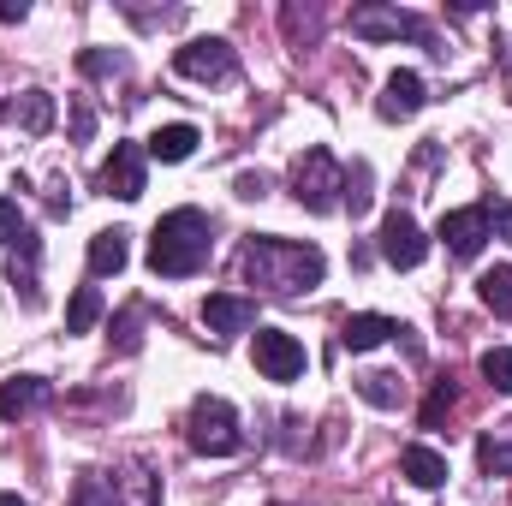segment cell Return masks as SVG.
I'll return each instance as SVG.
<instances>
[{"mask_svg":"<svg viewBox=\"0 0 512 506\" xmlns=\"http://www.w3.org/2000/svg\"><path fill=\"white\" fill-rule=\"evenodd\" d=\"M239 268H245V286H256V292H268V298H298V292H316V286H322L328 256L316 251V245H304V239L256 233L251 245H245V256H239Z\"/></svg>","mask_w":512,"mask_h":506,"instance_id":"obj_1","label":"cell"},{"mask_svg":"<svg viewBox=\"0 0 512 506\" xmlns=\"http://www.w3.org/2000/svg\"><path fill=\"white\" fill-rule=\"evenodd\" d=\"M209 251H215V227H209L203 209H173V215H161L155 233H149V268H155L161 280L197 274V268L209 262Z\"/></svg>","mask_w":512,"mask_h":506,"instance_id":"obj_2","label":"cell"},{"mask_svg":"<svg viewBox=\"0 0 512 506\" xmlns=\"http://www.w3.org/2000/svg\"><path fill=\"white\" fill-rule=\"evenodd\" d=\"M185 441H191V453H203V459H233V453L245 447L239 411H233L221 393H203V399H191V417H185Z\"/></svg>","mask_w":512,"mask_h":506,"instance_id":"obj_3","label":"cell"},{"mask_svg":"<svg viewBox=\"0 0 512 506\" xmlns=\"http://www.w3.org/2000/svg\"><path fill=\"white\" fill-rule=\"evenodd\" d=\"M292 197H298V209H310V215H334L340 197H346V167H340L328 149H304V155L292 161Z\"/></svg>","mask_w":512,"mask_h":506,"instance_id":"obj_4","label":"cell"},{"mask_svg":"<svg viewBox=\"0 0 512 506\" xmlns=\"http://www.w3.org/2000/svg\"><path fill=\"white\" fill-rule=\"evenodd\" d=\"M173 72L191 78V84H221V78L239 72V54H233V42H221V36H197V42L173 48Z\"/></svg>","mask_w":512,"mask_h":506,"instance_id":"obj_5","label":"cell"},{"mask_svg":"<svg viewBox=\"0 0 512 506\" xmlns=\"http://www.w3.org/2000/svg\"><path fill=\"white\" fill-rule=\"evenodd\" d=\"M352 36H364V42H399V36L429 42V24H423L417 12H405V6L364 0V6H352Z\"/></svg>","mask_w":512,"mask_h":506,"instance_id":"obj_6","label":"cell"},{"mask_svg":"<svg viewBox=\"0 0 512 506\" xmlns=\"http://www.w3.org/2000/svg\"><path fill=\"white\" fill-rule=\"evenodd\" d=\"M96 191H102V197H120V203H137V197L149 191V155H143L137 143H114V155H108L102 173H96Z\"/></svg>","mask_w":512,"mask_h":506,"instance_id":"obj_7","label":"cell"},{"mask_svg":"<svg viewBox=\"0 0 512 506\" xmlns=\"http://www.w3.org/2000/svg\"><path fill=\"white\" fill-rule=\"evenodd\" d=\"M435 239L447 245V256H459V262L483 256V245H489V203L447 209V215H441V227H435Z\"/></svg>","mask_w":512,"mask_h":506,"instance_id":"obj_8","label":"cell"},{"mask_svg":"<svg viewBox=\"0 0 512 506\" xmlns=\"http://www.w3.org/2000/svg\"><path fill=\"white\" fill-rule=\"evenodd\" d=\"M376 251H382V262H393V268H417V262L429 256V239H423V227H417L405 209H387L382 233H376Z\"/></svg>","mask_w":512,"mask_h":506,"instance_id":"obj_9","label":"cell"},{"mask_svg":"<svg viewBox=\"0 0 512 506\" xmlns=\"http://www.w3.org/2000/svg\"><path fill=\"white\" fill-rule=\"evenodd\" d=\"M304 346H298V334H286V328H256V370L268 381H298L304 376Z\"/></svg>","mask_w":512,"mask_h":506,"instance_id":"obj_10","label":"cell"},{"mask_svg":"<svg viewBox=\"0 0 512 506\" xmlns=\"http://www.w3.org/2000/svg\"><path fill=\"white\" fill-rule=\"evenodd\" d=\"M203 328L215 340H233V334H251L256 328V304L239 298V292H209L203 298Z\"/></svg>","mask_w":512,"mask_h":506,"instance_id":"obj_11","label":"cell"},{"mask_svg":"<svg viewBox=\"0 0 512 506\" xmlns=\"http://www.w3.org/2000/svg\"><path fill=\"white\" fill-rule=\"evenodd\" d=\"M36 268H42V239H36V233H18V239H12V256H6V280H12V292L24 298V310L42 304V280H36Z\"/></svg>","mask_w":512,"mask_h":506,"instance_id":"obj_12","label":"cell"},{"mask_svg":"<svg viewBox=\"0 0 512 506\" xmlns=\"http://www.w3.org/2000/svg\"><path fill=\"white\" fill-rule=\"evenodd\" d=\"M423 102H429L423 78H417V72H393V78L382 84V96H376V114H382L387 126H399V120H417Z\"/></svg>","mask_w":512,"mask_h":506,"instance_id":"obj_13","label":"cell"},{"mask_svg":"<svg viewBox=\"0 0 512 506\" xmlns=\"http://www.w3.org/2000/svg\"><path fill=\"white\" fill-rule=\"evenodd\" d=\"M393 334H399V322H393V316H376V310L340 322V346H346V352H376V346H387Z\"/></svg>","mask_w":512,"mask_h":506,"instance_id":"obj_14","label":"cell"},{"mask_svg":"<svg viewBox=\"0 0 512 506\" xmlns=\"http://www.w3.org/2000/svg\"><path fill=\"white\" fill-rule=\"evenodd\" d=\"M42 405H48V381L42 376L0 381V417H6V423H18V417H30V411H42Z\"/></svg>","mask_w":512,"mask_h":506,"instance_id":"obj_15","label":"cell"},{"mask_svg":"<svg viewBox=\"0 0 512 506\" xmlns=\"http://www.w3.org/2000/svg\"><path fill=\"white\" fill-rule=\"evenodd\" d=\"M399 471H405V483H417V489H441V483H447V459H441L435 447H423V441H411V447L399 453Z\"/></svg>","mask_w":512,"mask_h":506,"instance_id":"obj_16","label":"cell"},{"mask_svg":"<svg viewBox=\"0 0 512 506\" xmlns=\"http://www.w3.org/2000/svg\"><path fill=\"white\" fill-rule=\"evenodd\" d=\"M126 483H131V477H114V471H90V477H78V489H72V506H131V501H126Z\"/></svg>","mask_w":512,"mask_h":506,"instance_id":"obj_17","label":"cell"},{"mask_svg":"<svg viewBox=\"0 0 512 506\" xmlns=\"http://www.w3.org/2000/svg\"><path fill=\"white\" fill-rule=\"evenodd\" d=\"M197 143H203L197 126H185V120H179V126L155 131V137L143 143V155H155V161H167V167H173V161H191V155H197Z\"/></svg>","mask_w":512,"mask_h":506,"instance_id":"obj_18","label":"cell"},{"mask_svg":"<svg viewBox=\"0 0 512 506\" xmlns=\"http://www.w3.org/2000/svg\"><path fill=\"white\" fill-rule=\"evenodd\" d=\"M126 239H131V233H120V227H108V233H96V239H90V274H96V280H108V274H120V268H126V256H131Z\"/></svg>","mask_w":512,"mask_h":506,"instance_id":"obj_19","label":"cell"},{"mask_svg":"<svg viewBox=\"0 0 512 506\" xmlns=\"http://www.w3.org/2000/svg\"><path fill=\"white\" fill-rule=\"evenodd\" d=\"M0 120H12V126H24V131H48V126H54V96L24 90L18 102H6V108H0Z\"/></svg>","mask_w":512,"mask_h":506,"instance_id":"obj_20","label":"cell"},{"mask_svg":"<svg viewBox=\"0 0 512 506\" xmlns=\"http://www.w3.org/2000/svg\"><path fill=\"white\" fill-rule=\"evenodd\" d=\"M477 298L495 310V316H507L512 322V262H501V268H489L483 280H477Z\"/></svg>","mask_w":512,"mask_h":506,"instance_id":"obj_21","label":"cell"},{"mask_svg":"<svg viewBox=\"0 0 512 506\" xmlns=\"http://www.w3.org/2000/svg\"><path fill=\"white\" fill-rule=\"evenodd\" d=\"M102 322V292L96 286H78L72 304H66V334H90Z\"/></svg>","mask_w":512,"mask_h":506,"instance_id":"obj_22","label":"cell"},{"mask_svg":"<svg viewBox=\"0 0 512 506\" xmlns=\"http://www.w3.org/2000/svg\"><path fill=\"white\" fill-rule=\"evenodd\" d=\"M477 471H483V477H512V441L483 435V441H477Z\"/></svg>","mask_w":512,"mask_h":506,"instance_id":"obj_23","label":"cell"},{"mask_svg":"<svg viewBox=\"0 0 512 506\" xmlns=\"http://www.w3.org/2000/svg\"><path fill=\"white\" fill-rule=\"evenodd\" d=\"M358 399H370L376 411H393V405H399V376H387V370L358 376Z\"/></svg>","mask_w":512,"mask_h":506,"instance_id":"obj_24","label":"cell"},{"mask_svg":"<svg viewBox=\"0 0 512 506\" xmlns=\"http://www.w3.org/2000/svg\"><path fill=\"white\" fill-rule=\"evenodd\" d=\"M453 405H459V387H453V381H435V393L423 399V411H417V423H423V429H441Z\"/></svg>","mask_w":512,"mask_h":506,"instance_id":"obj_25","label":"cell"},{"mask_svg":"<svg viewBox=\"0 0 512 506\" xmlns=\"http://www.w3.org/2000/svg\"><path fill=\"white\" fill-rule=\"evenodd\" d=\"M477 370H483V381H489L495 393H512V346H489V352L477 358Z\"/></svg>","mask_w":512,"mask_h":506,"instance_id":"obj_26","label":"cell"},{"mask_svg":"<svg viewBox=\"0 0 512 506\" xmlns=\"http://www.w3.org/2000/svg\"><path fill=\"white\" fill-rule=\"evenodd\" d=\"M340 203H346L352 215H364V209H370V167H364V161L346 173V197H340Z\"/></svg>","mask_w":512,"mask_h":506,"instance_id":"obj_27","label":"cell"},{"mask_svg":"<svg viewBox=\"0 0 512 506\" xmlns=\"http://www.w3.org/2000/svg\"><path fill=\"white\" fill-rule=\"evenodd\" d=\"M143 304H126V316H120V328H114V352H137L143 346Z\"/></svg>","mask_w":512,"mask_h":506,"instance_id":"obj_28","label":"cell"},{"mask_svg":"<svg viewBox=\"0 0 512 506\" xmlns=\"http://www.w3.org/2000/svg\"><path fill=\"white\" fill-rule=\"evenodd\" d=\"M78 66H84L90 78H108V72H126V54H108V48H90V54H78Z\"/></svg>","mask_w":512,"mask_h":506,"instance_id":"obj_29","label":"cell"},{"mask_svg":"<svg viewBox=\"0 0 512 506\" xmlns=\"http://www.w3.org/2000/svg\"><path fill=\"white\" fill-rule=\"evenodd\" d=\"M286 36H292V42H316V12L286 6Z\"/></svg>","mask_w":512,"mask_h":506,"instance_id":"obj_30","label":"cell"},{"mask_svg":"<svg viewBox=\"0 0 512 506\" xmlns=\"http://www.w3.org/2000/svg\"><path fill=\"white\" fill-rule=\"evenodd\" d=\"M233 191H239L245 203H262V197H268V179H262V173H239V179H233Z\"/></svg>","mask_w":512,"mask_h":506,"instance_id":"obj_31","label":"cell"},{"mask_svg":"<svg viewBox=\"0 0 512 506\" xmlns=\"http://www.w3.org/2000/svg\"><path fill=\"white\" fill-rule=\"evenodd\" d=\"M18 233H24V227H18V203H12V197H0V245H12Z\"/></svg>","mask_w":512,"mask_h":506,"instance_id":"obj_32","label":"cell"},{"mask_svg":"<svg viewBox=\"0 0 512 506\" xmlns=\"http://www.w3.org/2000/svg\"><path fill=\"white\" fill-rule=\"evenodd\" d=\"M489 233H501L512 245V203H489Z\"/></svg>","mask_w":512,"mask_h":506,"instance_id":"obj_33","label":"cell"},{"mask_svg":"<svg viewBox=\"0 0 512 506\" xmlns=\"http://www.w3.org/2000/svg\"><path fill=\"white\" fill-rule=\"evenodd\" d=\"M96 131V114H90V102H78L72 108V137H90Z\"/></svg>","mask_w":512,"mask_h":506,"instance_id":"obj_34","label":"cell"},{"mask_svg":"<svg viewBox=\"0 0 512 506\" xmlns=\"http://www.w3.org/2000/svg\"><path fill=\"white\" fill-rule=\"evenodd\" d=\"M24 12H30L24 0H0V24H24Z\"/></svg>","mask_w":512,"mask_h":506,"instance_id":"obj_35","label":"cell"},{"mask_svg":"<svg viewBox=\"0 0 512 506\" xmlns=\"http://www.w3.org/2000/svg\"><path fill=\"white\" fill-rule=\"evenodd\" d=\"M501 66H507V96H512V42H501Z\"/></svg>","mask_w":512,"mask_h":506,"instance_id":"obj_36","label":"cell"},{"mask_svg":"<svg viewBox=\"0 0 512 506\" xmlns=\"http://www.w3.org/2000/svg\"><path fill=\"white\" fill-rule=\"evenodd\" d=\"M0 506H24V501H18V495H12V489H0Z\"/></svg>","mask_w":512,"mask_h":506,"instance_id":"obj_37","label":"cell"},{"mask_svg":"<svg viewBox=\"0 0 512 506\" xmlns=\"http://www.w3.org/2000/svg\"><path fill=\"white\" fill-rule=\"evenodd\" d=\"M274 506H280V501H274Z\"/></svg>","mask_w":512,"mask_h":506,"instance_id":"obj_38","label":"cell"}]
</instances>
